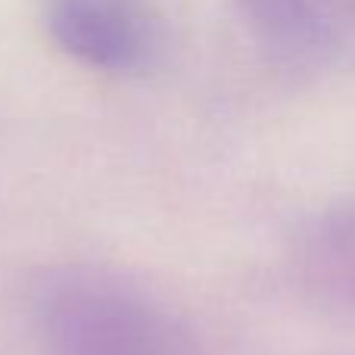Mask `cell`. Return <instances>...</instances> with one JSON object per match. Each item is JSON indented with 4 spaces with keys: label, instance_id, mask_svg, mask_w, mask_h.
Here are the masks:
<instances>
[{
    "label": "cell",
    "instance_id": "obj_2",
    "mask_svg": "<svg viewBox=\"0 0 355 355\" xmlns=\"http://www.w3.org/2000/svg\"><path fill=\"white\" fill-rule=\"evenodd\" d=\"M246 16L268 37H300L309 31V12L302 0H240Z\"/></svg>",
    "mask_w": 355,
    "mask_h": 355
},
{
    "label": "cell",
    "instance_id": "obj_1",
    "mask_svg": "<svg viewBox=\"0 0 355 355\" xmlns=\"http://www.w3.org/2000/svg\"><path fill=\"white\" fill-rule=\"evenodd\" d=\"M47 28L69 56L106 72H137L159 47L150 0H47Z\"/></svg>",
    "mask_w": 355,
    "mask_h": 355
}]
</instances>
